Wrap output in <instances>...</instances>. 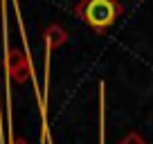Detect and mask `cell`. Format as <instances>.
Listing matches in <instances>:
<instances>
[{
    "instance_id": "4",
    "label": "cell",
    "mask_w": 153,
    "mask_h": 144,
    "mask_svg": "<svg viewBox=\"0 0 153 144\" xmlns=\"http://www.w3.org/2000/svg\"><path fill=\"white\" fill-rule=\"evenodd\" d=\"M122 144H146V142H144V137L140 133H135V131H133V133H128L124 140H122Z\"/></svg>"
},
{
    "instance_id": "1",
    "label": "cell",
    "mask_w": 153,
    "mask_h": 144,
    "mask_svg": "<svg viewBox=\"0 0 153 144\" xmlns=\"http://www.w3.org/2000/svg\"><path fill=\"white\" fill-rule=\"evenodd\" d=\"M74 11L95 32L104 34L122 16L124 7L120 5V0H79V5L74 7Z\"/></svg>"
},
{
    "instance_id": "5",
    "label": "cell",
    "mask_w": 153,
    "mask_h": 144,
    "mask_svg": "<svg viewBox=\"0 0 153 144\" xmlns=\"http://www.w3.org/2000/svg\"><path fill=\"white\" fill-rule=\"evenodd\" d=\"M11 144H27V142H25V140H20V137H16V140H14Z\"/></svg>"
},
{
    "instance_id": "2",
    "label": "cell",
    "mask_w": 153,
    "mask_h": 144,
    "mask_svg": "<svg viewBox=\"0 0 153 144\" xmlns=\"http://www.w3.org/2000/svg\"><path fill=\"white\" fill-rule=\"evenodd\" d=\"M29 72H32V68H29L27 56L20 54V52H11V56H9V74H11V79L18 81V83H23V81L29 79Z\"/></svg>"
},
{
    "instance_id": "3",
    "label": "cell",
    "mask_w": 153,
    "mask_h": 144,
    "mask_svg": "<svg viewBox=\"0 0 153 144\" xmlns=\"http://www.w3.org/2000/svg\"><path fill=\"white\" fill-rule=\"evenodd\" d=\"M65 41H68V34H65V29H63L61 25H50V27L45 29V43H48V50L61 48Z\"/></svg>"
}]
</instances>
